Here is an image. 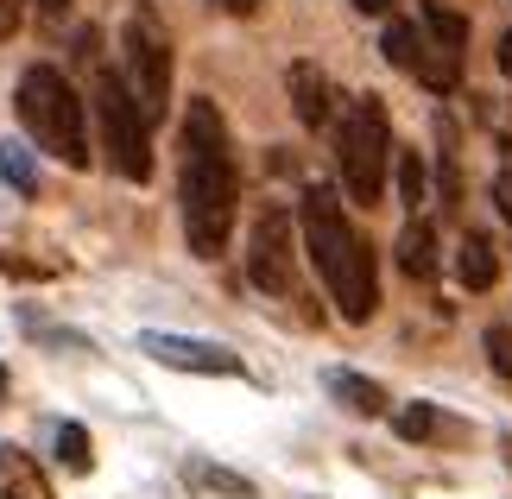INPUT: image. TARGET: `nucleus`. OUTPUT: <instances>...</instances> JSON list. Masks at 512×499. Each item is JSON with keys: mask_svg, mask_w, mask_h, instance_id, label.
<instances>
[{"mask_svg": "<svg viewBox=\"0 0 512 499\" xmlns=\"http://www.w3.org/2000/svg\"><path fill=\"white\" fill-rule=\"evenodd\" d=\"M177 146H184V171H177V203H184V241L196 259H222L228 234H234V196H241V177H234V146H228V121L209 95H190V114L177 127Z\"/></svg>", "mask_w": 512, "mask_h": 499, "instance_id": "1", "label": "nucleus"}, {"mask_svg": "<svg viewBox=\"0 0 512 499\" xmlns=\"http://www.w3.org/2000/svg\"><path fill=\"white\" fill-rule=\"evenodd\" d=\"M298 234H304V253L317 266L329 304H336L348 323H373L380 310V272H373V247L361 241V228L348 222L342 196L329 184H310L304 203H298Z\"/></svg>", "mask_w": 512, "mask_h": 499, "instance_id": "2", "label": "nucleus"}, {"mask_svg": "<svg viewBox=\"0 0 512 499\" xmlns=\"http://www.w3.org/2000/svg\"><path fill=\"white\" fill-rule=\"evenodd\" d=\"M13 114H19V127H26V139H32L38 152L64 158L70 171H83V165H89L83 95L70 89V76H64V70L32 64L26 76H19V89H13Z\"/></svg>", "mask_w": 512, "mask_h": 499, "instance_id": "3", "label": "nucleus"}, {"mask_svg": "<svg viewBox=\"0 0 512 499\" xmlns=\"http://www.w3.org/2000/svg\"><path fill=\"white\" fill-rule=\"evenodd\" d=\"M399 158L392 146V121L373 95H354L348 114H342V133H336V165H342V184L354 203H380L386 196V165Z\"/></svg>", "mask_w": 512, "mask_h": 499, "instance_id": "4", "label": "nucleus"}, {"mask_svg": "<svg viewBox=\"0 0 512 499\" xmlns=\"http://www.w3.org/2000/svg\"><path fill=\"white\" fill-rule=\"evenodd\" d=\"M95 114H102L108 165L121 171L127 184H146V177H152V121H146V108L133 102L127 76L95 70Z\"/></svg>", "mask_w": 512, "mask_h": 499, "instance_id": "5", "label": "nucleus"}, {"mask_svg": "<svg viewBox=\"0 0 512 499\" xmlns=\"http://www.w3.org/2000/svg\"><path fill=\"white\" fill-rule=\"evenodd\" d=\"M171 70H177L171 32H165L159 7H146V0H140V7L127 13V89H133V102L146 108L152 127L171 114Z\"/></svg>", "mask_w": 512, "mask_h": 499, "instance_id": "6", "label": "nucleus"}, {"mask_svg": "<svg viewBox=\"0 0 512 499\" xmlns=\"http://www.w3.org/2000/svg\"><path fill=\"white\" fill-rule=\"evenodd\" d=\"M424 70H418V83L430 95H456L462 89V64H468V19L462 13H449L443 0H424Z\"/></svg>", "mask_w": 512, "mask_h": 499, "instance_id": "7", "label": "nucleus"}, {"mask_svg": "<svg viewBox=\"0 0 512 499\" xmlns=\"http://www.w3.org/2000/svg\"><path fill=\"white\" fill-rule=\"evenodd\" d=\"M291 241H304V234H291V215L260 209L253 241H247V278L272 297H291V285H298V253H291Z\"/></svg>", "mask_w": 512, "mask_h": 499, "instance_id": "8", "label": "nucleus"}, {"mask_svg": "<svg viewBox=\"0 0 512 499\" xmlns=\"http://www.w3.org/2000/svg\"><path fill=\"white\" fill-rule=\"evenodd\" d=\"M140 354H152L159 367H177V373H215V379L247 373L234 348H222V342H196V335H165V329H146V335H140Z\"/></svg>", "mask_w": 512, "mask_h": 499, "instance_id": "9", "label": "nucleus"}, {"mask_svg": "<svg viewBox=\"0 0 512 499\" xmlns=\"http://www.w3.org/2000/svg\"><path fill=\"white\" fill-rule=\"evenodd\" d=\"M285 89H291V108H298L304 127H329V102H336V95H329V76L317 64H291Z\"/></svg>", "mask_w": 512, "mask_h": 499, "instance_id": "10", "label": "nucleus"}, {"mask_svg": "<svg viewBox=\"0 0 512 499\" xmlns=\"http://www.w3.org/2000/svg\"><path fill=\"white\" fill-rule=\"evenodd\" d=\"M0 499H51L45 468H38L19 443H0Z\"/></svg>", "mask_w": 512, "mask_h": 499, "instance_id": "11", "label": "nucleus"}, {"mask_svg": "<svg viewBox=\"0 0 512 499\" xmlns=\"http://www.w3.org/2000/svg\"><path fill=\"white\" fill-rule=\"evenodd\" d=\"M323 386H329V398H336V405H348L354 417H386V411H392L386 386H373V379L348 373V367H329V373H323Z\"/></svg>", "mask_w": 512, "mask_h": 499, "instance_id": "12", "label": "nucleus"}, {"mask_svg": "<svg viewBox=\"0 0 512 499\" xmlns=\"http://www.w3.org/2000/svg\"><path fill=\"white\" fill-rule=\"evenodd\" d=\"M392 253H399V272L405 278H418V285H424V278H437V228H430L424 215H411V222H405V234H399V247H392Z\"/></svg>", "mask_w": 512, "mask_h": 499, "instance_id": "13", "label": "nucleus"}, {"mask_svg": "<svg viewBox=\"0 0 512 499\" xmlns=\"http://www.w3.org/2000/svg\"><path fill=\"white\" fill-rule=\"evenodd\" d=\"M380 57H386L392 70L418 76V70H424V26H411V19H386V32H380Z\"/></svg>", "mask_w": 512, "mask_h": 499, "instance_id": "14", "label": "nucleus"}, {"mask_svg": "<svg viewBox=\"0 0 512 499\" xmlns=\"http://www.w3.org/2000/svg\"><path fill=\"white\" fill-rule=\"evenodd\" d=\"M456 272H462V285L468 291H494V278H500V253L487 234H468L462 253H456Z\"/></svg>", "mask_w": 512, "mask_h": 499, "instance_id": "15", "label": "nucleus"}, {"mask_svg": "<svg viewBox=\"0 0 512 499\" xmlns=\"http://www.w3.org/2000/svg\"><path fill=\"white\" fill-rule=\"evenodd\" d=\"M392 430H399L405 443H437L443 430H449V436H462V424H449L443 405H424V398H418V405H405L399 417H392Z\"/></svg>", "mask_w": 512, "mask_h": 499, "instance_id": "16", "label": "nucleus"}, {"mask_svg": "<svg viewBox=\"0 0 512 499\" xmlns=\"http://www.w3.org/2000/svg\"><path fill=\"white\" fill-rule=\"evenodd\" d=\"M184 481L190 487H209V493H228V499H253L247 474H228V468H215V462H184Z\"/></svg>", "mask_w": 512, "mask_h": 499, "instance_id": "17", "label": "nucleus"}, {"mask_svg": "<svg viewBox=\"0 0 512 499\" xmlns=\"http://www.w3.org/2000/svg\"><path fill=\"white\" fill-rule=\"evenodd\" d=\"M51 449H57V462L76 468V474L95 468V443H89V430H83V424H57V430H51Z\"/></svg>", "mask_w": 512, "mask_h": 499, "instance_id": "18", "label": "nucleus"}, {"mask_svg": "<svg viewBox=\"0 0 512 499\" xmlns=\"http://www.w3.org/2000/svg\"><path fill=\"white\" fill-rule=\"evenodd\" d=\"M0 177H7L13 190H38V165L19 139H0Z\"/></svg>", "mask_w": 512, "mask_h": 499, "instance_id": "19", "label": "nucleus"}, {"mask_svg": "<svg viewBox=\"0 0 512 499\" xmlns=\"http://www.w3.org/2000/svg\"><path fill=\"white\" fill-rule=\"evenodd\" d=\"M392 171H399V203L418 215L424 209V158L418 152H399V158H392Z\"/></svg>", "mask_w": 512, "mask_h": 499, "instance_id": "20", "label": "nucleus"}, {"mask_svg": "<svg viewBox=\"0 0 512 499\" xmlns=\"http://www.w3.org/2000/svg\"><path fill=\"white\" fill-rule=\"evenodd\" d=\"M481 348H487V367H494L500 379H512V329H506V323H494V329L481 335Z\"/></svg>", "mask_w": 512, "mask_h": 499, "instance_id": "21", "label": "nucleus"}, {"mask_svg": "<svg viewBox=\"0 0 512 499\" xmlns=\"http://www.w3.org/2000/svg\"><path fill=\"white\" fill-rule=\"evenodd\" d=\"M26 7H32V0H0V45H7V38L19 32V19H26Z\"/></svg>", "mask_w": 512, "mask_h": 499, "instance_id": "22", "label": "nucleus"}, {"mask_svg": "<svg viewBox=\"0 0 512 499\" xmlns=\"http://www.w3.org/2000/svg\"><path fill=\"white\" fill-rule=\"evenodd\" d=\"M494 203H500V222H512V171L494 177Z\"/></svg>", "mask_w": 512, "mask_h": 499, "instance_id": "23", "label": "nucleus"}, {"mask_svg": "<svg viewBox=\"0 0 512 499\" xmlns=\"http://www.w3.org/2000/svg\"><path fill=\"white\" fill-rule=\"evenodd\" d=\"M392 7L399 0H354V13H367V19H392Z\"/></svg>", "mask_w": 512, "mask_h": 499, "instance_id": "24", "label": "nucleus"}, {"mask_svg": "<svg viewBox=\"0 0 512 499\" xmlns=\"http://www.w3.org/2000/svg\"><path fill=\"white\" fill-rule=\"evenodd\" d=\"M32 7H38V19H64V13H70V0H32Z\"/></svg>", "mask_w": 512, "mask_h": 499, "instance_id": "25", "label": "nucleus"}, {"mask_svg": "<svg viewBox=\"0 0 512 499\" xmlns=\"http://www.w3.org/2000/svg\"><path fill=\"white\" fill-rule=\"evenodd\" d=\"M215 7H222V13H241V19H247V13H260V0H215Z\"/></svg>", "mask_w": 512, "mask_h": 499, "instance_id": "26", "label": "nucleus"}, {"mask_svg": "<svg viewBox=\"0 0 512 499\" xmlns=\"http://www.w3.org/2000/svg\"><path fill=\"white\" fill-rule=\"evenodd\" d=\"M500 70H506V76H512V32H506V38H500Z\"/></svg>", "mask_w": 512, "mask_h": 499, "instance_id": "27", "label": "nucleus"}, {"mask_svg": "<svg viewBox=\"0 0 512 499\" xmlns=\"http://www.w3.org/2000/svg\"><path fill=\"white\" fill-rule=\"evenodd\" d=\"M500 449H506V462H512V430H506V436H500Z\"/></svg>", "mask_w": 512, "mask_h": 499, "instance_id": "28", "label": "nucleus"}, {"mask_svg": "<svg viewBox=\"0 0 512 499\" xmlns=\"http://www.w3.org/2000/svg\"><path fill=\"white\" fill-rule=\"evenodd\" d=\"M7 386H13V379H7V367H0V398H7Z\"/></svg>", "mask_w": 512, "mask_h": 499, "instance_id": "29", "label": "nucleus"}]
</instances>
